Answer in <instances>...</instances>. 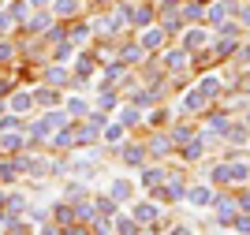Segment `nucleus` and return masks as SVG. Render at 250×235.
<instances>
[{"mask_svg":"<svg viewBox=\"0 0 250 235\" xmlns=\"http://www.w3.org/2000/svg\"><path fill=\"white\" fill-rule=\"evenodd\" d=\"M231 228H239V232H250V216H239V220H235Z\"/></svg>","mask_w":250,"mask_h":235,"instance_id":"29","label":"nucleus"},{"mask_svg":"<svg viewBox=\"0 0 250 235\" xmlns=\"http://www.w3.org/2000/svg\"><path fill=\"white\" fill-rule=\"evenodd\" d=\"M83 198H86V187L83 183H71V187H67V202H83Z\"/></svg>","mask_w":250,"mask_h":235,"instance_id":"12","label":"nucleus"},{"mask_svg":"<svg viewBox=\"0 0 250 235\" xmlns=\"http://www.w3.org/2000/svg\"><path fill=\"white\" fill-rule=\"evenodd\" d=\"M183 108H187V112H202V108H206V93H202V90H190L187 97H183Z\"/></svg>","mask_w":250,"mask_h":235,"instance_id":"3","label":"nucleus"},{"mask_svg":"<svg viewBox=\"0 0 250 235\" xmlns=\"http://www.w3.org/2000/svg\"><path fill=\"white\" fill-rule=\"evenodd\" d=\"M161 38H165V26H161V30H146V34H142V45H146V49H157Z\"/></svg>","mask_w":250,"mask_h":235,"instance_id":"10","label":"nucleus"},{"mask_svg":"<svg viewBox=\"0 0 250 235\" xmlns=\"http://www.w3.org/2000/svg\"><path fill=\"white\" fill-rule=\"evenodd\" d=\"M228 175H231V179H247V175H250V168H247L243 161H235V164H228Z\"/></svg>","mask_w":250,"mask_h":235,"instance_id":"11","label":"nucleus"},{"mask_svg":"<svg viewBox=\"0 0 250 235\" xmlns=\"http://www.w3.org/2000/svg\"><path fill=\"white\" fill-rule=\"evenodd\" d=\"M161 4H165V8H176V4H179V0H161Z\"/></svg>","mask_w":250,"mask_h":235,"instance_id":"30","label":"nucleus"},{"mask_svg":"<svg viewBox=\"0 0 250 235\" xmlns=\"http://www.w3.org/2000/svg\"><path fill=\"white\" fill-rule=\"evenodd\" d=\"M101 108H116V97H112V93H101Z\"/></svg>","mask_w":250,"mask_h":235,"instance_id":"26","label":"nucleus"},{"mask_svg":"<svg viewBox=\"0 0 250 235\" xmlns=\"http://www.w3.org/2000/svg\"><path fill=\"white\" fill-rule=\"evenodd\" d=\"M153 216H157L153 205H135V220H153Z\"/></svg>","mask_w":250,"mask_h":235,"instance_id":"13","label":"nucleus"},{"mask_svg":"<svg viewBox=\"0 0 250 235\" xmlns=\"http://www.w3.org/2000/svg\"><path fill=\"white\" fill-rule=\"evenodd\" d=\"M75 11V0H56V15H71Z\"/></svg>","mask_w":250,"mask_h":235,"instance_id":"18","label":"nucleus"},{"mask_svg":"<svg viewBox=\"0 0 250 235\" xmlns=\"http://www.w3.org/2000/svg\"><path fill=\"white\" fill-rule=\"evenodd\" d=\"M30 93H15V97H11V112H26V108H30Z\"/></svg>","mask_w":250,"mask_h":235,"instance_id":"9","label":"nucleus"},{"mask_svg":"<svg viewBox=\"0 0 250 235\" xmlns=\"http://www.w3.org/2000/svg\"><path fill=\"white\" fill-rule=\"evenodd\" d=\"M4 146H8V150H19V146H22V138H19V134H15V138L8 134V138H4Z\"/></svg>","mask_w":250,"mask_h":235,"instance_id":"27","label":"nucleus"},{"mask_svg":"<svg viewBox=\"0 0 250 235\" xmlns=\"http://www.w3.org/2000/svg\"><path fill=\"white\" fill-rule=\"evenodd\" d=\"M243 22H250V8H243Z\"/></svg>","mask_w":250,"mask_h":235,"instance_id":"31","label":"nucleus"},{"mask_svg":"<svg viewBox=\"0 0 250 235\" xmlns=\"http://www.w3.org/2000/svg\"><path fill=\"white\" fill-rule=\"evenodd\" d=\"M168 146H172V142H168V138H157V142H153V153H165Z\"/></svg>","mask_w":250,"mask_h":235,"instance_id":"28","label":"nucleus"},{"mask_svg":"<svg viewBox=\"0 0 250 235\" xmlns=\"http://www.w3.org/2000/svg\"><path fill=\"white\" fill-rule=\"evenodd\" d=\"M38 101H42V105H49V108H52V105H56V93H52V90H42V93H38Z\"/></svg>","mask_w":250,"mask_h":235,"instance_id":"22","label":"nucleus"},{"mask_svg":"<svg viewBox=\"0 0 250 235\" xmlns=\"http://www.w3.org/2000/svg\"><path fill=\"white\" fill-rule=\"evenodd\" d=\"M183 19H202V8L198 4H187V8H183Z\"/></svg>","mask_w":250,"mask_h":235,"instance_id":"20","label":"nucleus"},{"mask_svg":"<svg viewBox=\"0 0 250 235\" xmlns=\"http://www.w3.org/2000/svg\"><path fill=\"white\" fill-rule=\"evenodd\" d=\"M67 112L71 116H86V101L83 97H71V101H67Z\"/></svg>","mask_w":250,"mask_h":235,"instance_id":"15","label":"nucleus"},{"mask_svg":"<svg viewBox=\"0 0 250 235\" xmlns=\"http://www.w3.org/2000/svg\"><path fill=\"white\" fill-rule=\"evenodd\" d=\"M202 45H206V30H190L187 38H183V49H187V52L202 49Z\"/></svg>","mask_w":250,"mask_h":235,"instance_id":"5","label":"nucleus"},{"mask_svg":"<svg viewBox=\"0 0 250 235\" xmlns=\"http://www.w3.org/2000/svg\"><path fill=\"white\" fill-rule=\"evenodd\" d=\"M179 194H183V187H179V183H168V187L157 191V198H165V202H179Z\"/></svg>","mask_w":250,"mask_h":235,"instance_id":"7","label":"nucleus"},{"mask_svg":"<svg viewBox=\"0 0 250 235\" xmlns=\"http://www.w3.org/2000/svg\"><path fill=\"white\" fill-rule=\"evenodd\" d=\"M183 60H187V56H183V52H168V67H183Z\"/></svg>","mask_w":250,"mask_h":235,"instance_id":"19","label":"nucleus"},{"mask_svg":"<svg viewBox=\"0 0 250 235\" xmlns=\"http://www.w3.org/2000/svg\"><path fill=\"white\" fill-rule=\"evenodd\" d=\"M157 179H165V168H149V172L142 175V183H149V187H153Z\"/></svg>","mask_w":250,"mask_h":235,"instance_id":"16","label":"nucleus"},{"mask_svg":"<svg viewBox=\"0 0 250 235\" xmlns=\"http://www.w3.org/2000/svg\"><path fill=\"white\" fill-rule=\"evenodd\" d=\"M131 191H135V187L127 183V179H116V183H112V198H116V202H127V198H131Z\"/></svg>","mask_w":250,"mask_h":235,"instance_id":"6","label":"nucleus"},{"mask_svg":"<svg viewBox=\"0 0 250 235\" xmlns=\"http://www.w3.org/2000/svg\"><path fill=\"white\" fill-rule=\"evenodd\" d=\"M49 82H52V86H60V82H67V71H63V67H52V71H49Z\"/></svg>","mask_w":250,"mask_h":235,"instance_id":"17","label":"nucleus"},{"mask_svg":"<svg viewBox=\"0 0 250 235\" xmlns=\"http://www.w3.org/2000/svg\"><path fill=\"white\" fill-rule=\"evenodd\" d=\"M231 8H235L231 0H220V4H213V8H209V22H224V19L231 15Z\"/></svg>","mask_w":250,"mask_h":235,"instance_id":"2","label":"nucleus"},{"mask_svg":"<svg viewBox=\"0 0 250 235\" xmlns=\"http://www.w3.org/2000/svg\"><path fill=\"white\" fill-rule=\"evenodd\" d=\"M116 228H120V232H138V224H135V220H131V216H124V220H120V224H116Z\"/></svg>","mask_w":250,"mask_h":235,"instance_id":"24","label":"nucleus"},{"mask_svg":"<svg viewBox=\"0 0 250 235\" xmlns=\"http://www.w3.org/2000/svg\"><path fill=\"white\" fill-rule=\"evenodd\" d=\"M60 123H63V116H60V112H49V116H45L42 123H38V131H34V134H38V138H45V131H52V127H60Z\"/></svg>","mask_w":250,"mask_h":235,"instance_id":"4","label":"nucleus"},{"mask_svg":"<svg viewBox=\"0 0 250 235\" xmlns=\"http://www.w3.org/2000/svg\"><path fill=\"white\" fill-rule=\"evenodd\" d=\"M104 138H108V142H120V138H124V127H108V134H104Z\"/></svg>","mask_w":250,"mask_h":235,"instance_id":"25","label":"nucleus"},{"mask_svg":"<svg viewBox=\"0 0 250 235\" xmlns=\"http://www.w3.org/2000/svg\"><path fill=\"white\" fill-rule=\"evenodd\" d=\"M187 202L190 205H209V202H213V191H209V187H190V191H187Z\"/></svg>","mask_w":250,"mask_h":235,"instance_id":"1","label":"nucleus"},{"mask_svg":"<svg viewBox=\"0 0 250 235\" xmlns=\"http://www.w3.org/2000/svg\"><path fill=\"white\" fill-rule=\"evenodd\" d=\"M183 153H187V161H198V157H202V146L194 142V146H187V150H183Z\"/></svg>","mask_w":250,"mask_h":235,"instance_id":"23","label":"nucleus"},{"mask_svg":"<svg viewBox=\"0 0 250 235\" xmlns=\"http://www.w3.org/2000/svg\"><path fill=\"white\" fill-rule=\"evenodd\" d=\"M198 90L206 93V97H213V93H220V79H213V75H206V79L198 82Z\"/></svg>","mask_w":250,"mask_h":235,"instance_id":"8","label":"nucleus"},{"mask_svg":"<svg viewBox=\"0 0 250 235\" xmlns=\"http://www.w3.org/2000/svg\"><path fill=\"white\" fill-rule=\"evenodd\" d=\"M124 161L138 168V161H142V150H138V146H127V150H124Z\"/></svg>","mask_w":250,"mask_h":235,"instance_id":"14","label":"nucleus"},{"mask_svg":"<svg viewBox=\"0 0 250 235\" xmlns=\"http://www.w3.org/2000/svg\"><path fill=\"white\" fill-rule=\"evenodd\" d=\"M217 52H220V56H231V52H235V41H224V38H220Z\"/></svg>","mask_w":250,"mask_h":235,"instance_id":"21","label":"nucleus"}]
</instances>
